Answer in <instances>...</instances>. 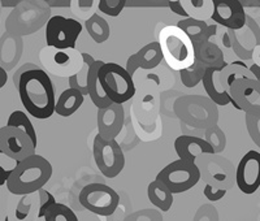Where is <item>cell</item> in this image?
<instances>
[{"mask_svg":"<svg viewBox=\"0 0 260 221\" xmlns=\"http://www.w3.org/2000/svg\"><path fill=\"white\" fill-rule=\"evenodd\" d=\"M26 112L37 120H47L55 113L56 95L50 76L42 68L26 72L17 87Z\"/></svg>","mask_w":260,"mask_h":221,"instance_id":"6da1fadb","label":"cell"},{"mask_svg":"<svg viewBox=\"0 0 260 221\" xmlns=\"http://www.w3.org/2000/svg\"><path fill=\"white\" fill-rule=\"evenodd\" d=\"M52 165L46 157L32 155L16 163L7 181V189L15 195H30L38 193L50 181Z\"/></svg>","mask_w":260,"mask_h":221,"instance_id":"7a4b0ae2","label":"cell"},{"mask_svg":"<svg viewBox=\"0 0 260 221\" xmlns=\"http://www.w3.org/2000/svg\"><path fill=\"white\" fill-rule=\"evenodd\" d=\"M51 8L45 0H21L6 18V31L16 37H27L47 25Z\"/></svg>","mask_w":260,"mask_h":221,"instance_id":"3957f363","label":"cell"},{"mask_svg":"<svg viewBox=\"0 0 260 221\" xmlns=\"http://www.w3.org/2000/svg\"><path fill=\"white\" fill-rule=\"evenodd\" d=\"M157 42L161 48L162 59L173 71H185L197 61L191 39L176 25L162 27Z\"/></svg>","mask_w":260,"mask_h":221,"instance_id":"277c9868","label":"cell"},{"mask_svg":"<svg viewBox=\"0 0 260 221\" xmlns=\"http://www.w3.org/2000/svg\"><path fill=\"white\" fill-rule=\"evenodd\" d=\"M175 112L189 127L207 130L217 124L219 109L208 97L185 95L175 103Z\"/></svg>","mask_w":260,"mask_h":221,"instance_id":"5b68a950","label":"cell"},{"mask_svg":"<svg viewBox=\"0 0 260 221\" xmlns=\"http://www.w3.org/2000/svg\"><path fill=\"white\" fill-rule=\"evenodd\" d=\"M99 81L104 92L113 104H124L136 94L133 77L116 62H104L99 69Z\"/></svg>","mask_w":260,"mask_h":221,"instance_id":"8992f818","label":"cell"},{"mask_svg":"<svg viewBox=\"0 0 260 221\" xmlns=\"http://www.w3.org/2000/svg\"><path fill=\"white\" fill-rule=\"evenodd\" d=\"M39 61L43 71L59 78H71L83 67L82 52L77 48L57 50L46 46L39 52Z\"/></svg>","mask_w":260,"mask_h":221,"instance_id":"52a82bcc","label":"cell"},{"mask_svg":"<svg viewBox=\"0 0 260 221\" xmlns=\"http://www.w3.org/2000/svg\"><path fill=\"white\" fill-rule=\"evenodd\" d=\"M202 172L197 164H187L180 159L166 165L157 173L156 178L159 182L166 186L172 194H182L189 192L201 181Z\"/></svg>","mask_w":260,"mask_h":221,"instance_id":"ba28073f","label":"cell"},{"mask_svg":"<svg viewBox=\"0 0 260 221\" xmlns=\"http://www.w3.org/2000/svg\"><path fill=\"white\" fill-rule=\"evenodd\" d=\"M81 206L98 216H111L120 203V195L111 186L91 182L82 187L78 195Z\"/></svg>","mask_w":260,"mask_h":221,"instance_id":"9c48e42d","label":"cell"},{"mask_svg":"<svg viewBox=\"0 0 260 221\" xmlns=\"http://www.w3.org/2000/svg\"><path fill=\"white\" fill-rule=\"evenodd\" d=\"M92 153L96 168L107 178H115L124 171V151L116 139H104L96 134L92 145Z\"/></svg>","mask_w":260,"mask_h":221,"instance_id":"30bf717a","label":"cell"},{"mask_svg":"<svg viewBox=\"0 0 260 221\" xmlns=\"http://www.w3.org/2000/svg\"><path fill=\"white\" fill-rule=\"evenodd\" d=\"M82 29V24L76 18L52 16L46 25L45 37L47 47L57 50L76 48V43Z\"/></svg>","mask_w":260,"mask_h":221,"instance_id":"8fae6325","label":"cell"},{"mask_svg":"<svg viewBox=\"0 0 260 221\" xmlns=\"http://www.w3.org/2000/svg\"><path fill=\"white\" fill-rule=\"evenodd\" d=\"M0 150L16 163L36 155L37 146L26 133L16 128H0Z\"/></svg>","mask_w":260,"mask_h":221,"instance_id":"7c38bea8","label":"cell"},{"mask_svg":"<svg viewBox=\"0 0 260 221\" xmlns=\"http://www.w3.org/2000/svg\"><path fill=\"white\" fill-rule=\"evenodd\" d=\"M232 41V50L241 61L252 60L255 48L260 46V26L256 21L247 16V21L240 30H228Z\"/></svg>","mask_w":260,"mask_h":221,"instance_id":"4fadbf2b","label":"cell"},{"mask_svg":"<svg viewBox=\"0 0 260 221\" xmlns=\"http://www.w3.org/2000/svg\"><path fill=\"white\" fill-rule=\"evenodd\" d=\"M236 185L246 195L255 194L260 187V152L250 150L241 157L236 168Z\"/></svg>","mask_w":260,"mask_h":221,"instance_id":"5bb4252c","label":"cell"},{"mask_svg":"<svg viewBox=\"0 0 260 221\" xmlns=\"http://www.w3.org/2000/svg\"><path fill=\"white\" fill-rule=\"evenodd\" d=\"M229 94L245 115L260 117V82L256 80H238L229 88Z\"/></svg>","mask_w":260,"mask_h":221,"instance_id":"9a60e30c","label":"cell"},{"mask_svg":"<svg viewBox=\"0 0 260 221\" xmlns=\"http://www.w3.org/2000/svg\"><path fill=\"white\" fill-rule=\"evenodd\" d=\"M247 13L240 0H213L212 20L226 30H240L246 25Z\"/></svg>","mask_w":260,"mask_h":221,"instance_id":"2e32d148","label":"cell"},{"mask_svg":"<svg viewBox=\"0 0 260 221\" xmlns=\"http://www.w3.org/2000/svg\"><path fill=\"white\" fill-rule=\"evenodd\" d=\"M125 122V111L121 104H111L107 108L98 109V134L104 139H115L121 133Z\"/></svg>","mask_w":260,"mask_h":221,"instance_id":"e0dca14e","label":"cell"},{"mask_svg":"<svg viewBox=\"0 0 260 221\" xmlns=\"http://www.w3.org/2000/svg\"><path fill=\"white\" fill-rule=\"evenodd\" d=\"M175 151L178 159L187 164H195L203 155H213L215 151L203 138L194 136H180L175 141Z\"/></svg>","mask_w":260,"mask_h":221,"instance_id":"ac0fdd59","label":"cell"},{"mask_svg":"<svg viewBox=\"0 0 260 221\" xmlns=\"http://www.w3.org/2000/svg\"><path fill=\"white\" fill-rule=\"evenodd\" d=\"M162 59V52L159 42H151L143 46L138 52L130 55L126 60L125 69L133 77L138 69H155Z\"/></svg>","mask_w":260,"mask_h":221,"instance_id":"d6986e66","label":"cell"},{"mask_svg":"<svg viewBox=\"0 0 260 221\" xmlns=\"http://www.w3.org/2000/svg\"><path fill=\"white\" fill-rule=\"evenodd\" d=\"M24 52V42L21 37L4 33L0 37V65L6 71H11L18 64Z\"/></svg>","mask_w":260,"mask_h":221,"instance_id":"ffe728a7","label":"cell"},{"mask_svg":"<svg viewBox=\"0 0 260 221\" xmlns=\"http://www.w3.org/2000/svg\"><path fill=\"white\" fill-rule=\"evenodd\" d=\"M180 27L190 39L192 44H201L210 42L217 33V25H208L207 21H199L194 18H181L176 25Z\"/></svg>","mask_w":260,"mask_h":221,"instance_id":"44dd1931","label":"cell"},{"mask_svg":"<svg viewBox=\"0 0 260 221\" xmlns=\"http://www.w3.org/2000/svg\"><path fill=\"white\" fill-rule=\"evenodd\" d=\"M225 68V67H222ZM222 68H207L206 71V74L203 77V88L207 97L210 98L211 101L219 107L228 106V104H233V107L236 109H238L237 104L234 103L233 99H232L229 91L224 90V88L220 86L219 81H217V72L221 71Z\"/></svg>","mask_w":260,"mask_h":221,"instance_id":"7402d4cb","label":"cell"},{"mask_svg":"<svg viewBox=\"0 0 260 221\" xmlns=\"http://www.w3.org/2000/svg\"><path fill=\"white\" fill-rule=\"evenodd\" d=\"M238 80H255L254 74L250 71V65L245 61L237 60V61L228 62L225 68L217 72V81L224 90L229 91L236 81Z\"/></svg>","mask_w":260,"mask_h":221,"instance_id":"603a6c76","label":"cell"},{"mask_svg":"<svg viewBox=\"0 0 260 221\" xmlns=\"http://www.w3.org/2000/svg\"><path fill=\"white\" fill-rule=\"evenodd\" d=\"M194 48L197 61L203 64L206 68H222L228 65L221 48L211 41L206 43L194 44Z\"/></svg>","mask_w":260,"mask_h":221,"instance_id":"cb8c5ba5","label":"cell"},{"mask_svg":"<svg viewBox=\"0 0 260 221\" xmlns=\"http://www.w3.org/2000/svg\"><path fill=\"white\" fill-rule=\"evenodd\" d=\"M103 64L104 62L102 61V60H96V61L92 64V67L90 68L89 72V82H87L89 97L98 109L107 108V107H110L111 104H113L106 95V92H104L103 87H102L101 85V81H99V69L103 67Z\"/></svg>","mask_w":260,"mask_h":221,"instance_id":"d4e9b609","label":"cell"},{"mask_svg":"<svg viewBox=\"0 0 260 221\" xmlns=\"http://www.w3.org/2000/svg\"><path fill=\"white\" fill-rule=\"evenodd\" d=\"M83 98L85 97L77 90L65 88L56 99L55 113L61 117H69V116L74 115L83 104V101H85Z\"/></svg>","mask_w":260,"mask_h":221,"instance_id":"484cf974","label":"cell"},{"mask_svg":"<svg viewBox=\"0 0 260 221\" xmlns=\"http://www.w3.org/2000/svg\"><path fill=\"white\" fill-rule=\"evenodd\" d=\"M148 201L159 208L161 212H168L173 204V194L167 189L166 186L157 180L152 181L147 186Z\"/></svg>","mask_w":260,"mask_h":221,"instance_id":"4316f807","label":"cell"},{"mask_svg":"<svg viewBox=\"0 0 260 221\" xmlns=\"http://www.w3.org/2000/svg\"><path fill=\"white\" fill-rule=\"evenodd\" d=\"M86 31L95 43H104L111 36V27L106 20L98 13H94L85 21Z\"/></svg>","mask_w":260,"mask_h":221,"instance_id":"83f0119b","label":"cell"},{"mask_svg":"<svg viewBox=\"0 0 260 221\" xmlns=\"http://www.w3.org/2000/svg\"><path fill=\"white\" fill-rule=\"evenodd\" d=\"M181 3L190 18L199 21L212 18L213 0H181Z\"/></svg>","mask_w":260,"mask_h":221,"instance_id":"f1b7e54d","label":"cell"},{"mask_svg":"<svg viewBox=\"0 0 260 221\" xmlns=\"http://www.w3.org/2000/svg\"><path fill=\"white\" fill-rule=\"evenodd\" d=\"M83 67L77 74L72 76L71 78H68L69 88H73V90H77L81 94L85 97V95H89V90H87V82H89V72L90 68L92 67L96 60L89 55V53H83Z\"/></svg>","mask_w":260,"mask_h":221,"instance_id":"f546056e","label":"cell"},{"mask_svg":"<svg viewBox=\"0 0 260 221\" xmlns=\"http://www.w3.org/2000/svg\"><path fill=\"white\" fill-rule=\"evenodd\" d=\"M7 127L9 128H16V129L22 130L24 133H26L29 138L31 139L32 143L37 146L38 141H37V130L32 125L31 120L29 118V116L26 115V112L24 111H15L9 115L8 121H7Z\"/></svg>","mask_w":260,"mask_h":221,"instance_id":"4dcf8cb0","label":"cell"},{"mask_svg":"<svg viewBox=\"0 0 260 221\" xmlns=\"http://www.w3.org/2000/svg\"><path fill=\"white\" fill-rule=\"evenodd\" d=\"M206 71H207V68H206L203 64H201L199 61H195L192 67L180 72L181 82H182V85L187 88L195 87V86L199 85V83L203 81Z\"/></svg>","mask_w":260,"mask_h":221,"instance_id":"1f68e13d","label":"cell"},{"mask_svg":"<svg viewBox=\"0 0 260 221\" xmlns=\"http://www.w3.org/2000/svg\"><path fill=\"white\" fill-rule=\"evenodd\" d=\"M204 141L213 148L215 153L222 152L226 147V136L217 124L204 130Z\"/></svg>","mask_w":260,"mask_h":221,"instance_id":"d6a6232c","label":"cell"},{"mask_svg":"<svg viewBox=\"0 0 260 221\" xmlns=\"http://www.w3.org/2000/svg\"><path fill=\"white\" fill-rule=\"evenodd\" d=\"M45 221H80L71 207L56 203L45 216Z\"/></svg>","mask_w":260,"mask_h":221,"instance_id":"836d02e7","label":"cell"},{"mask_svg":"<svg viewBox=\"0 0 260 221\" xmlns=\"http://www.w3.org/2000/svg\"><path fill=\"white\" fill-rule=\"evenodd\" d=\"M126 7L125 0H99L98 2V9L103 15L110 17H117L122 12V9Z\"/></svg>","mask_w":260,"mask_h":221,"instance_id":"e575fe53","label":"cell"},{"mask_svg":"<svg viewBox=\"0 0 260 221\" xmlns=\"http://www.w3.org/2000/svg\"><path fill=\"white\" fill-rule=\"evenodd\" d=\"M38 197H39V211H38V217L45 218V216L47 215V212L52 208L55 204L57 203L55 197L51 194L48 190L46 189H41L38 192Z\"/></svg>","mask_w":260,"mask_h":221,"instance_id":"d590c367","label":"cell"},{"mask_svg":"<svg viewBox=\"0 0 260 221\" xmlns=\"http://www.w3.org/2000/svg\"><path fill=\"white\" fill-rule=\"evenodd\" d=\"M246 128L251 141L260 148V117L251 115H245Z\"/></svg>","mask_w":260,"mask_h":221,"instance_id":"8d00e7d4","label":"cell"},{"mask_svg":"<svg viewBox=\"0 0 260 221\" xmlns=\"http://www.w3.org/2000/svg\"><path fill=\"white\" fill-rule=\"evenodd\" d=\"M203 195L207 198L210 202H219V201H221L225 195H226V189L216 187V186L207 183V185L204 186Z\"/></svg>","mask_w":260,"mask_h":221,"instance_id":"74e56055","label":"cell"},{"mask_svg":"<svg viewBox=\"0 0 260 221\" xmlns=\"http://www.w3.org/2000/svg\"><path fill=\"white\" fill-rule=\"evenodd\" d=\"M27 197H29V195H25V197L21 198V201L18 202L17 207H16V218L20 221L25 220V218L29 216L30 211H31L32 204L31 202L27 199Z\"/></svg>","mask_w":260,"mask_h":221,"instance_id":"f35d334b","label":"cell"},{"mask_svg":"<svg viewBox=\"0 0 260 221\" xmlns=\"http://www.w3.org/2000/svg\"><path fill=\"white\" fill-rule=\"evenodd\" d=\"M73 3L77 4V6H76L77 7V9H73V12L86 17V16H89V11H91L95 2H92V0H76V2H73Z\"/></svg>","mask_w":260,"mask_h":221,"instance_id":"ab89813d","label":"cell"},{"mask_svg":"<svg viewBox=\"0 0 260 221\" xmlns=\"http://www.w3.org/2000/svg\"><path fill=\"white\" fill-rule=\"evenodd\" d=\"M39 67H37L36 64H32V62H26V64L21 65L20 68L16 69L15 74H13L12 77V81H13V85L16 86V88L18 87V83H20V80L21 77L24 76L26 72H30V71H34V69H38Z\"/></svg>","mask_w":260,"mask_h":221,"instance_id":"60d3db41","label":"cell"},{"mask_svg":"<svg viewBox=\"0 0 260 221\" xmlns=\"http://www.w3.org/2000/svg\"><path fill=\"white\" fill-rule=\"evenodd\" d=\"M169 9H171L172 12L176 13L177 16H181L182 18H189V15L183 8L182 3H181V0H175V2H169Z\"/></svg>","mask_w":260,"mask_h":221,"instance_id":"b9f144b4","label":"cell"},{"mask_svg":"<svg viewBox=\"0 0 260 221\" xmlns=\"http://www.w3.org/2000/svg\"><path fill=\"white\" fill-rule=\"evenodd\" d=\"M48 7H56V8H67L72 6L71 0H45Z\"/></svg>","mask_w":260,"mask_h":221,"instance_id":"7bdbcfd3","label":"cell"},{"mask_svg":"<svg viewBox=\"0 0 260 221\" xmlns=\"http://www.w3.org/2000/svg\"><path fill=\"white\" fill-rule=\"evenodd\" d=\"M9 174H11V171L3 168V167L0 165V186L7 185V181H8V178H9Z\"/></svg>","mask_w":260,"mask_h":221,"instance_id":"ee69618b","label":"cell"},{"mask_svg":"<svg viewBox=\"0 0 260 221\" xmlns=\"http://www.w3.org/2000/svg\"><path fill=\"white\" fill-rule=\"evenodd\" d=\"M222 44H224V47L228 48V50H232V41H231V36H229V31H225L222 34V38H221Z\"/></svg>","mask_w":260,"mask_h":221,"instance_id":"f6af8a7d","label":"cell"},{"mask_svg":"<svg viewBox=\"0 0 260 221\" xmlns=\"http://www.w3.org/2000/svg\"><path fill=\"white\" fill-rule=\"evenodd\" d=\"M7 81H8V74H7L6 69L2 68V65H0V88L7 85Z\"/></svg>","mask_w":260,"mask_h":221,"instance_id":"bcb514c9","label":"cell"},{"mask_svg":"<svg viewBox=\"0 0 260 221\" xmlns=\"http://www.w3.org/2000/svg\"><path fill=\"white\" fill-rule=\"evenodd\" d=\"M250 71H251V73L254 74L255 80L259 81L260 82V67H257L256 64H254V62H252V64L250 65Z\"/></svg>","mask_w":260,"mask_h":221,"instance_id":"7dc6e473","label":"cell"},{"mask_svg":"<svg viewBox=\"0 0 260 221\" xmlns=\"http://www.w3.org/2000/svg\"><path fill=\"white\" fill-rule=\"evenodd\" d=\"M20 3L21 0H12V2H9V0H2V2H0L2 7H12L13 9H15Z\"/></svg>","mask_w":260,"mask_h":221,"instance_id":"c3c4849f","label":"cell"},{"mask_svg":"<svg viewBox=\"0 0 260 221\" xmlns=\"http://www.w3.org/2000/svg\"><path fill=\"white\" fill-rule=\"evenodd\" d=\"M241 4H242L243 8H246V7H250V8H254V7H260V2H257V0H252V2H250V0H242L241 2Z\"/></svg>","mask_w":260,"mask_h":221,"instance_id":"681fc988","label":"cell"},{"mask_svg":"<svg viewBox=\"0 0 260 221\" xmlns=\"http://www.w3.org/2000/svg\"><path fill=\"white\" fill-rule=\"evenodd\" d=\"M252 61H254V64H256L257 67H260V46L255 48L254 55H252Z\"/></svg>","mask_w":260,"mask_h":221,"instance_id":"f907efd6","label":"cell"},{"mask_svg":"<svg viewBox=\"0 0 260 221\" xmlns=\"http://www.w3.org/2000/svg\"><path fill=\"white\" fill-rule=\"evenodd\" d=\"M2 153H3V151H2V150H0V155H2Z\"/></svg>","mask_w":260,"mask_h":221,"instance_id":"816d5d0a","label":"cell"},{"mask_svg":"<svg viewBox=\"0 0 260 221\" xmlns=\"http://www.w3.org/2000/svg\"><path fill=\"white\" fill-rule=\"evenodd\" d=\"M6 221H9V218H8V217H6Z\"/></svg>","mask_w":260,"mask_h":221,"instance_id":"f5cc1de1","label":"cell"}]
</instances>
